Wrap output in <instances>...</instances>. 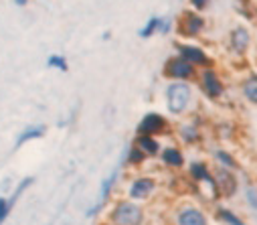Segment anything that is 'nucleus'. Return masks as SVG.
<instances>
[{"mask_svg": "<svg viewBox=\"0 0 257 225\" xmlns=\"http://www.w3.org/2000/svg\"><path fill=\"white\" fill-rule=\"evenodd\" d=\"M164 104L170 116L174 118L188 116L197 104L195 86L190 82H168L164 88Z\"/></svg>", "mask_w": 257, "mask_h": 225, "instance_id": "nucleus-1", "label": "nucleus"}, {"mask_svg": "<svg viewBox=\"0 0 257 225\" xmlns=\"http://www.w3.org/2000/svg\"><path fill=\"white\" fill-rule=\"evenodd\" d=\"M146 209L127 197L113 199L107 209V225H144Z\"/></svg>", "mask_w": 257, "mask_h": 225, "instance_id": "nucleus-2", "label": "nucleus"}, {"mask_svg": "<svg viewBox=\"0 0 257 225\" xmlns=\"http://www.w3.org/2000/svg\"><path fill=\"white\" fill-rule=\"evenodd\" d=\"M207 27H209V23H207L203 13L186 9L178 15L176 25H174V33L178 35L180 41H197L207 33Z\"/></svg>", "mask_w": 257, "mask_h": 225, "instance_id": "nucleus-3", "label": "nucleus"}, {"mask_svg": "<svg viewBox=\"0 0 257 225\" xmlns=\"http://www.w3.org/2000/svg\"><path fill=\"white\" fill-rule=\"evenodd\" d=\"M197 86L209 102H221L227 94V82L217 67L201 69L197 75Z\"/></svg>", "mask_w": 257, "mask_h": 225, "instance_id": "nucleus-4", "label": "nucleus"}, {"mask_svg": "<svg viewBox=\"0 0 257 225\" xmlns=\"http://www.w3.org/2000/svg\"><path fill=\"white\" fill-rule=\"evenodd\" d=\"M162 78L166 82H190L195 84L197 82V75H199V69L188 63L186 59H182L180 55H170L164 63H162Z\"/></svg>", "mask_w": 257, "mask_h": 225, "instance_id": "nucleus-5", "label": "nucleus"}, {"mask_svg": "<svg viewBox=\"0 0 257 225\" xmlns=\"http://www.w3.org/2000/svg\"><path fill=\"white\" fill-rule=\"evenodd\" d=\"M158 191V179L152 177V175H146V173H140V175H132L125 183V197L132 199L136 203H146L150 201Z\"/></svg>", "mask_w": 257, "mask_h": 225, "instance_id": "nucleus-6", "label": "nucleus"}, {"mask_svg": "<svg viewBox=\"0 0 257 225\" xmlns=\"http://www.w3.org/2000/svg\"><path fill=\"white\" fill-rule=\"evenodd\" d=\"M174 51H176V55H180L182 59H186L188 63L195 65L199 71L207 69V67H215V59L211 57V53L195 41H180L178 39L174 43Z\"/></svg>", "mask_w": 257, "mask_h": 225, "instance_id": "nucleus-7", "label": "nucleus"}, {"mask_svg": "<svg viewBox=\"0 0 257 225\" xmlns=\"http://www.w3.org/2000/svg\"><path fill=\"white\" fill-rule=\"evenodd\" d=\"M134 134H148V136H156V138L170 136L172 134V122L168 120V116L152 110V112H146L140 118V122L136 124Z\"/></svg>", "mask_w": 257, "mask_h": 225, "instance_id": "nucleus-8", "label": "nucleus"}, {"mask_svg": "<svg viewBox=\"0 0 257 225\" xmlns=\"http://www.w3.org/2000/svg\"><path fill=\"white\" fill-rule=\"evenodd\" d=\"M253 47V33L245 25H235L227 33V51L235 59H243L249 55Z\"/></svg>", "mask_w": 257, "mask_h": 225, "instance_id": "nucleus-9", "label": "nucleus"}, {"mask_svg": "<svg viewBox=\"0 0 257 225\" xmlns=\"http://www.w3.org/2000/svg\"><path fill=\"white\" fill-rule=\"evenodd\" d=\"M174 225H211L209 215L197 203H180L172 215Z\"/></svg>", "mask_w": 257, "mask_h": 225, "instance_id": "nucleus-10", "label": "nucleus"}, {"mask_svg": "<svg viewBox=\"0 0 257 225\" xmlns=\"http://www.w3.org/2000/svg\"><path fill=\"white\" fill-rule=\"evenodd\" d=\"M213 175H215V183L221 199H233L239 193V177L235 171L213 165Z\"/></svg>", "mask_w": 257, "mask_h": 225, "instance_id": "nucleus-11", "label": "nucleus"}, {"mask_svg": "<svg viewBox=\"0 0 257 225\" xmlns=\"http://www.w3.org/2000/svg\"><path fill=\"white\" fill-rule=\"evenodd\" d=\"M158 161L166 171H176V173L186 169V165H188L184 150L178 144H164L158 155Z\"/></svg>", "mask_w": 257, "mask_h": 225, "instance_id": "nucleus-12", "label": "nucleus"}, {"mask_svg": "<svg viewBox=\"0 0 257 225\" xmlns=\"http://www.w3.org/2000/svg\"><path fill=\"white\" fill-rule=\"evenodd\" d=\"M121 175H123V167L119 165V167H115L105 179H101V183H99V193H97V203H101V205L107 207V203L113 201V193H115L117 187H119Z\"/></svg>", "mask_w": 257, "mask_h": 225, "instance_id": "nucleus-13", "label": "nucleus"}, {"mask_svg": "<svg viewBox=\"0 0 257 225\" xmlns=\"http://www.w3.org/2000/svg\"><path fill=\"white\" fill-rule=\"evenodd\" d=\"M174 132H176L178 142L184 144V146H197V144L203 142V130H201V126L197 124V120L180 122V124L174 128Z\"/></svg>", "mask_w": 257, "mask_h": 225, "instance_id": "nucleus-14", "label": "nucleus"}, {"mask_svg": "<svg viewBox=\"0 0 257 225\" xmlns=\"http://www.w3.org/2000/svg\"><path fill=\"white\" fill-rule=\"evenodd\" d=\"M132 144H136L148 159H158L160 150H162V146H164V144L160 142V138H156V136H148V134H134Z\"/></svg>", "mask_w": 257, "mask_h": 225, "instance_id": "nucleus-15", "label": "nucleus"}, {"mask_svg": "<svg viewBox=\"0 0 257 225\" xmlns=\"http://www.w3.org/2000/svg\"><path fill=\"white\" fill-rule=\"evenodd\" d=\"M239 92H241V98L247 104L257 106V71L247 73L245 78L239 82Z\"/></svg>", "mask_w": 257, "mask_h": 225, "instance_id": "nucleus-16", "label": "nucleus"}, {"mask_svg": "<svg viewBox=\"0 0 257 225\" xmlns=\"http://www.w3.org/2000/svg\"><path fill=\"white\" fill-rule=\"evenodd\" d=\"M211 157H213V161H215V165H217V167L231 169V171H235V173H239V171H241V165H239L237 157L231 153V150H227V148H223V146L213 148Z\"/></svg>", "mask_w": 257, "mask_h": 225, "instance_id": "nucleus-17", "label": "nucleus"}, {"mask_svg": "<svg viewBox=\"0 0 257 225\" xmlns=\"http://www.w3.org/2000/svg\"><path fill=\"white\" fill-rule=\"evenodd\" d=\"M146 161H148V157L142 153V150H140L136 144L130 142V146H127L125 153H123L121 167H123V171H125V169H142V167L146 165Z\"/></svg>", "mask_w": 257, "mask_h": 225, "instance_id": "nucleus-18", "label": "nucleus"}, {"mask_svg": "<svg viewBox=\"0 0 257 225\" xmlns=\"http://www.w3.org/2000/svg\"><path fill=\"white\" fill-rule=\"evenodd\" d=\"M45 134H47V126H43V124H31V126H27V128H23L19 132V136L15 140V148H23L29 142L41 140Z\"/></svg>", "mask_w": 257, "mask_h": 225, "instance_id": "nucleus-19", "label": "nucleus"}, {"mask_svg": "<svg viewBox=\"0 0 257 225\" xmlns=\"http://www.w3.org/2000/svg\"><path fill=\"white\" fill-rule=\"evenodd\" d=\"M215 217H217L223 225H247L233 209L223 207V205H217V207H215Z\"/></svg>", "mask_w": 257, "mask_h": 225, "instance_id": "nucleus-20", "label": "nucleus"}, {"mask_svg": "<svg viewBox=\"0 0 257 225\" xmlns=\"http://www.w3.org/2000/svg\"><path fill=\"white\" fill-rule=\"evenodd\" d=\"M35 181H37L35 177H25V179H21V181L15 185L13 193L9 195V199H11V205H13V207H15V205H17V201H19V199H21V197H23V195H25V193L35 185Z\"/></svg>", "mask_w": 257, "mask_h": 225, "instance_id": "nucleus-21", "label": "nucleus"}, {"mask_svg": "<svg viewBox=\"0 0 257 225\" xmlns=\"http://www.w3.org/2000/svg\"><path fill=\"white\" fill-rule=\"evenodd\" d=\"M158 29H160V17L158 15H154V17H150L146 23H144V27L140 29V39H152V37H156L158 35Z\"/></svg>", "mask_w": 257, "mask_h": 225, "instance_id": "nucleus-22", "label": "nucleus"}, {"mask_svg": "<svg viewBox=\"0 0 257 225\" xmlns=\"http://www.w3.org/2000/svg\"><path fill=\"white\" fill-rule=\"evenodd\" d=\"M47 67L57 69L61 73H67L69 71V59L63 55V53H53V55L47 57Z\"/></svg>", "mask_w": 257, "mask_h": 225, "instance_id": "nucleus-23", "label": "nucleus"}, {"mask_svg": "<svg viewBox=\"0 0 257 225\" xmlns=\"http://www.w3.org/2000/svg\"><path fill=\"white\" fill-rule=\"evenodd\" d=\"M243 195H245V203H247L253 211H257V187L247 185L245 191H243Z\"/></svg>", "mask_w": 257, "mask_h": 225, "instance_id": "nucleus-24", "label": "nucleus"}, {"mask_svg": "<svg viewBox=\"0 0 257 225\" xmlns=\"http://www.w3.org/2000/svg\"><path fill=\"white\" fill-rule=\"evenodd\" d=\"M11 211H13L11 199H9V197H5V195H0V225H3V223L9 219Z\"/></svg>", "mask_w": 257, "mask_h": 225, "instance_id": "nucleus-25", "label": "nucleus"}, {"mask_svg": "<svg viewBox=\"0 0 257 225\" xmlns=\"http://www.w3.org/2000/svg\"><path fill=\"white\" fill-rule=\"evenodd\" d=\"M174 25H176L174 19H170V17H160V29H158V35H162V37L170 35V33L174 31Z\"/></svg>", "mask_w": 257, "mask_h": 225, "instance_id": "nucleus-26", "label": "nucleus"}, {"mask_svg": "<svg viewBox=\"0 0 257 225\" xmlns=\"http://www.w3.org/2000/svg\"><path fill=\"white\" fill-rule=\"evenodd\" d=\"M209 5H211V0H188V9L199 11V13H205Z\"/></svg>", "mask_w": 257, "mask_h": 225, "instance_id": "nucleus-27", "label": "nucleus"}, {"mask_svg": "<svg viewBox=\"0 0 257 225\" xmlns=\"http://www.w3.org/2000/svg\"><path fill=\"white\" fill-rule=\"evenodd\" d=\"M101 211H105V205H101V203H93L89 209H85V217H89V219H93V217H97Z\"/></svg>", "mask_w": 257, "mask_h": 225, "instance_id": "nucleus-28", "label": "nucleus"}, {"mask_svg": "<svg viewBox=\"0 0 257 225\" xmlns=\"http://www.w3.org/2000/svg\"><path fill=\"white\" fill-rule=\"evenodd\" d=\"M239 7H251V0H235Z\"/></svg>", "mask_w": 257, "mask_h": 225, "instance_id": "nucleus-29", "label": "nucleus"}, {"mask_svg": "<svg viewBox=\"0 0 257 225\" xmlns=\"http://www.w3.org/2000/svg\"><path fill=\"white\" fill-rule=\"evenodd\" d=\"M15 5H17V7H27L29 0H15Z\"/></svg>", "mask_w": 257, "mask_h": 225, "instance_id": "nucleus-30", "label": "nucleus"}, {"mask_svg": "<svg viewBox=\"0 0 257 225\" xmlns=\"http://www.w3.org/2000/svg\"><path fill=\"white\" fill-rule=\"evenodd\" d=\"M101 39H103V41H111V33H109V31H105V33L101 35Z\"/></svg>", "mask_w": 257, "mask_h": 225, "instance_id": "nucleus-31", "label": "nucleus"}]
</instances>
